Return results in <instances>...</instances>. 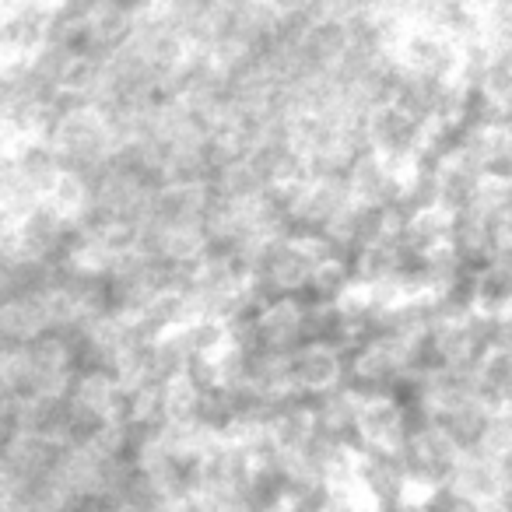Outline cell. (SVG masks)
I'll return each instance as SVG.
<instances>
[{"label": "cell", "instance_id": "8992f818", "mask_svg": "<svg viewBox=\"0 0 512 512\" xmlns=\"http://www.w3.org/2000/svg\"><path fill=\"white\" fill-rule=\"evenodd\" d=\"M449 488L460 491V495L474 498V502H495L502 498V481H498V470H495V460L484 453H463L460 463L453 470V481Z\"/></svg>", "mask_w": 512, "mask_h": 512}, {"label": "cell", "instance_id": "52a82bcc", "mask_svg": "<svg viewBox=\"0 0 512 512\" xmlns=\"http://www.w3.org/2000/svg\"><path fill=\"white\" fill-rule=\"evenodd\" d=\"M495 348L512 351V306L498 309V330H495Z\"/></svg>", "mask_w": 512, "mask_h": 512}, {"label": "cell", "instance_id": "5b68a950", "mask_svg": "<svg viewBox=\"0 0 512 512\" xmlns=\"http://www.w3.org/2000/svg\"><path fill=\"white\" fill-rule=\"evenodd\" d=\"M393 235L407 253H428V249L449 246L453 214H446L442 207H425V211H414Z\"/></svg>", "mask_w": 512, "mask_h": 512}, {"label": "cell", "instance_id": "7a4b0ae2", "mask_svg": "<svg viewBox=\"0 0 512 512\" xmlns=\"http://www.w3.org/2000/svg\"><path fill=\"white\" fill-rule=\"evenodd\" d=\"M344 376V355L330 344L306 341L285 355V383L299 397H320V393L341 386Z\"/></svg>", "mask_w": 512, "mask_h": 512}, {"label": "cell", "instance_id": "9c48e42d", "mask_svg": "<svg viewBox=\"0 0 512 512\" xmlns=\"http://www.w3.org/2000/svg\"><path fill=\"white\" fill-rule=\"evenodd\" d=\"M267 512H288V509H285V505H281V509H267Z\"/></svg>", "mask_w": 512, "mask_h": 512}, {"label": "cell", "instance_id": "3957f363", "mask_svg": "<svg viewBox=\"0 0 512 512\" xmlns=\"http://www.w3.org/2000/svg\"><path fill=\"white\" fill-rule=\"evenodd\" d=\"M355 484L376 509L397 505L400 498L411 495V481L404 474L397 449H358L355 453Z\"/></svg>", "mask_w": 512, "mask_h": 512}, {"label": "cell", "instance_id": "277c9868", "mask_svg": "<svg viewBox=\"0 0 512 512\" xmlns=\"http://www.w3.org/2000/svg\"><path fill=\"white\" fill-rule=\"evenodd\" d=\"M362 449H397L404 442V404L397 397H358Z\"/></svg>", "mask_w": 512, "mask_h": 512}, {"label": "cell", "instance_id": "ba28073f", "mask_svg": "<svg viewBox=\"0 0 512 512\" xmlns=\"http://www.w3.org/2000/svg\"><path fill=\"white\" fill-rule=\"evenodd\" d=\"M502 246L512 249V183H509V204H505L502 214Z\"/></svg>", "mask_w": 512, "mask_h": 512}, {"label": "cell", "instance_id": "6da1fadb", "mask_svg": "<svg viewBox=\"0 0 512 512\" xmlns=\"http://www.w3.org/2000/svg\"><path fill=\"white\" fill-rule=\"evenodd\" d=\"M397 456L404 463V474L411 481V488H442V484L453 481V470L460 463V449L449 442V435L439 425L414 428L404 435V442L397 446Z\"/></svg>", "mask_w": 512, "mask_h": 512}]
</instances>
